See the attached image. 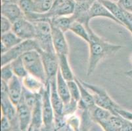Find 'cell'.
<instances>
[{"label":"cell","mask_w":132,"mask_h":131,"mask_svg":"<svg viewBox=\"0 0 132 131\" xmlns=\"http://www.w3.org/2000/svg\"><path fill=\"white\" fill-rule=\"evenodd\" d=\"M15 76L11 64H7L1 67V81L9 83Z\"/></svg>","instance_id":"obj_29"},{"label":"cell","mask_w":132,"mask_h":131,"mask_svg":"<svg viewBox=\"0 0 132 131\" xmlns=\"http://www.w3.org/2000/svg\"><path fill=\"white\" fill-rule=\"evenodd\" d=\"M89 33V55L86 75L89 77L94 73L98 65L107 58L114 56L123 48L120 45L112 44L102 39L93 30L91 26L88 27Z\"/></svg>","instance_id":"obj_1"},{"label":"cell","mask_w":132,"mask_h":131,"mask_svg":"<svg viewBox=\"0 0 132 131\" xmlns=\"http://www.w3.org/2000/svg\"><path fill=\"white\" fill-rule=\"evenodd\" d=\"M44 63L47 81L56 77L59 72L58 56L55 53L39 51Z\"/></svg>","instance_id":"obj_9"},{"label":"cell","mask_w":132,"mask_h":131,"mask_svg":"<svg viewBox=\"0 0 132 131\" xmlns=\"http://www.w3.org/2000/svg\"><path fill=\"white\" fill-rule=\"evenodd\" d=\"M32 127L33 128H41L43 125V111H42V94H39L36 102L32 108Z\"/></svg>","instance_id":"obj_17"},{"label":"cell","mask_w":132,"mask_h":131,"mask_svg":"<svg viewBox=\"0 0 132 131\" xmlns=\"http://www.w3.org/2000/svg\"><path fill=\"white\" fill-rule=\"evenodd\" d=\"M12 31L22 40L34 39L36 28L34 24L26 18H22L13 23Z\"/></svg>","instance_id":"obj_8"},{"label":"cell","mask_w":132,"mask_h":131,"mask_svg":"<svg viewBox=\"0 0 132 131\" xmlns=\"http://www.w3.org/2000/svg\"><path fill=\"white\" fill-rule=\"evenodd\" d=\"M88 14L90 20H92V19H94V18L103 17L110 19V20L115 22L116 23L120 24L117 19L111 13V12L99 0H95L92 3L89 9Z\"/></svg>","instance_id":"obj_15"},{"label":"cell","mask_w":132,"mask_h":131,"mask_svg":"<svg viewBox=\"0 0 132 131\" xmlns=\"http://www.w3.org/2000/svg\"><path fill=\"white\" fill-rule=\"evenodd\" d=\"M123 117L118 114H112L110 118L99 123L104 131H120Z\"/></svg>","instance_id":"obj_20"},{"label":"cell","mask_w":132,"mask_h":131,"mask_svg":"<svg viewBox=\"0 0 132 131\" xmlns=\"http://www.w3.org/2000/svg\"><path fill=\"white\" fill-rule=\"evenodd\" d=\"M76 3H90L92 4L95 0H74Z\"/></svg>","instance_id":"obj_37"},{"label":"cell","mask_w":132,"mask_h":131,"mask_svg":"<svg viewBox=\"0 0 132 131\" xmlns=\"http://www.w3.org/2000/svg\"><path fill=\"white\" fill-rule=\"evenodd\" d=\"M22 58L28 74L39 78L45 83H47V78L39 51L31 50L22 55Z\"/></svg>","instance_id":"obj_3"},{"label":"cell","mask_w":132,"mask_h":131,"mask_svg":"<svg viewBox=\"0 0 132 131\" xmlns=\"http://www.w3.org/2000/svg\"><path fill=\"white\" fill-rule=\"evenodd\" d=\"M78 131H83V130H78Z\"/></svg>","instance_id":"obj_44"},{"label":"cell","mask_w":132,"mask_h":131,"mask_svg":"<svg viewBox=\"0 0 132 131\" xmlns=\"http://www.w3.org/2000/svg\"><path fill=\"white\" fill-rule=\"evenodd\" d=\"M13 125L10 120L4 115H2L1 119V131H12Z\"/></svg>","instance_id":"obj_33"},{"label":"cell","mask_w":132,"mask_h":131,"mask_svg":"<svg viewBox=\"0 0 132 131\" xmlns=\"http://www.w3.org/2000/svg\"><path fill=\"white\" fill-rule=\"evenodd\" d=\"M67 125L70 128L72 131L80 130L81 126V117L76 114L64 117Z\"/></svg>","instance_id":"obj_27"},{"label":"cell","mask_w":132,"mask_h":131,"mask_svg":"<svg viewBox=\"0 0 132 131\" xmlns=\"http://www.w3.org/2000/svg\"><path fill=\"white\" fill-rule=\"evenodd\" d=\"M7 85L8 97L12 102L16 106L22 99L23 94L24 86L22 79L15 75Z\"/></svg>","instance_id":"obj_12"},{"label":"cell","mask_w":132,"mask_h":131,"mask_svg":"<svg viewBox=\"0 0 132 131\" xmlns=\"http://www.w3.org/2000/svg\"><path fill=\"white\" fill-rule=\"evenodd\" d=\"M90 25L85 26L80 22L75 20L71 25L69 31H71L72 33L76 35L78 37L81 38L84 41L88 43L89 41L90 36L88 31V27Z\"/></svg>","instance_id":"obj_21"},{"label":"cell","mask_w":132,"mask_h":131,"mask_svg":"<svg viewBox=\"0 0 132 131\" xmlns=\"http://www.w3.org/2000/svg\"><path fill=\"white\" fill-rule=\"evenodd\" d=\"M17 3L24 14L25 17L35 13L34 0H19Z\"/></svg>","instance_id":"obj_28"},{"label":"cell","mask_w":132,"mask_h":131,"mask_svg":"<svg viewBox=\"0 0 132 131\" xmlns=\"http://www.w3.org/2000/svg\"><path fill=\"white\" fill-rule=\"evenodd\" d=\"M80 80L81 83L93 94L96 106L109 110L113 114H116V110L121 108L120 106L109 96L106 90L102 86L89 83L81 79Z\"/></svg>","instance_id":"obj_2"},{"label":"cell","mask_w":132,"mask_h":131,"mask_svg":"<svg viewBox=\"0 0 132 131\" xmlns=\"http://www.w3.org/2000/svg\"><path fill=\"white\" fill-rule=\"evenodd\" d=\"M67 82L69 87L71 99L79 102L80 100V91L76 80L74 79L72 81H67Z\"/></svg>","instance_id":"obj_30"},{"label":"cell","mask_w":132,"mask_h":131,"mask_svg":"<svg viewBox=\"0 0 132 131\" xmlns=\"http://www.w3.org/2000/svg\"><path fill=\"white\" fill-rule=\"evenodd\" d=\"M42 111L43 126L53 130L55 112L50 99V84L49 81L46 83V87L42 94Z\"/></svg>","instance_id":"obj_6"},{"label":"cell","mask_w":132,"mask_h":131,"mask_svg":"<svg viewBox=\"0 0 132 131\" xmlns=\"http://www.w3.org/2000/svg\"><path fill=\"white\" fill-rule=\"evenodd\" d=\"M75 9L76 2L74 0H55L51 10L45 14L50 22L53 18L71 16Z\"/></svg>","instance_id":"obj_7"},{"label":"cell","mask_w":132,"mask_h":131,"mask_svg":"<svg viewBox=\"0 0 132 131\" xmlns=\"http://www.w3.org/2000/svg\"><path fill=\"white\" fill-rule=\"evenodd\" d=\"M50 84V99L55 112V117H63L64 102L58 93L56 86V77L49 81Z\"/></svg>","instance_id":"obj_13"},{"label":"cell","mask_w":132,"mask_h":131,"mask_svg":"<svg viewBox=\"0 0 132 131\" xmlns=\"http://www.w3.org/2000/svg\"><path fill=\"white\" fill-rule=\"evenodd\" d=\"M125 74H126V75L128 78H129V79L132 81V69L126 72L125 73Z\"/></svg>","instance_id":"obj_38"},{"label":"cell","mask_w":132,"mask_h":131,"mask_svg":"<svg viewBox=\"0 0 132 131\" xmlns=\"http://www.w3.org/2000/svg\"><path fill=\"white\" fill-rule=\"evenodd\" d=\"M120 131H132V122L123 118Z\"/></svg>","instance_id":"obj_36"},{"label":"cell","mask_w":132,"mask_h":131,"mask_svg":"<svg viewBox=\"0 0 132 131\" xmlns=\"http://www.w3.org/2000/svg\"><path fill=\"white\" fill-rule=\"evenodd\" d=\"M33 23L36 28L34 39L36 41L40 51L55 53L52 41L51 23L46 20H40Z\"/></svg>","instance_id":"obj_4"},{"label":"cell","mask_w":132,"mask_h":131,"mask_svg":"<svg viewBox=\"0 0 132 131\" xmlns=\"http://www.w3.org/2000/svg\"><path fill=\"white\" fill-rule=\"evenodd\" d=\"M59 59V70L66 81H70L75 79L76 76L72 72L70 62L68 60V55H57Z\"/></svg>","instance_id":"obj_18"},{"label":"cell","mask_w":132,"mask_h":131,"mask_svg":"<svg viewBox=\"0 0 132 131\" xmlns=\"http://www.w3.org/2000/svg\"><path fill=\"white\" fill-rule=\"evenodd\" d=\"M33 131H41V128H33Z\"/></svg>","instance_id":"obj_40"},{"label":"cell","mask_w":132,"mask_h":131,"mask_svg":"<svg viewBox=\"0 0 132 131\" xmlns=\"http://www.w3.org/2000/svg\"><path fill=\"white\" fill-rule=\"evenodd\" d=\"M10 64L15 76L22 79L28 74L24 64L22 56L14 60Z\"/></svg>","instance_id":"obj_26"},{"label":"cell","mask_w":132,"mask_h":131,"mask_svg":"<svg viewBox=\"0 0 132 131\" xmlns=\"http://www.w3.org/2000/svg\"><path fill=\"white\" fill-rule=\"evenodd\" d=\"M22 41L12 30L1 35V44L5 46L8 50L20 44Z\"/></svg>","instance_id":"obj_24"},{"label":"cell","mask_w":132,"mask_h":131,"mask_svg":"<svg viewBox=\"0 0 132 131\" xmlns=\"http://www.w3.org/2000/svg\"><path fill=\"white\" fill-rule=\"evenodd\" d=\"M19 0H2V3H18Z\"/></svg>","instance_id":"obj_39"},{"label":"cell","mask_w":132,"mask_h":131,"mask_svg":"<svg viewBox=\"0 0 132 131\" xmlns=\"http://www.w3.org/2000/svg\"><path fill=\"white\" fill-rule=\"evenodd\" d=\"M12 131H21L20 128H15V129H13Z\"/></svg>","instance_id":"obj_42"},{"label":"cell","mask_w":132,"mask_h":131,"mask_svg":"<svg viewBox=\"0 0 132 131\" xmlns=\"http://www.w3.org/2000/svg\"><path fill=\"white\" fill-rule=\"evenodd\" d=\"M22 82L25 89L35 94H43L46 87V83L30 74H28L22 79Z\"/></svg>","instance_id":"obj_16"},{"label":"cell","mask_w":132,"mask_h":131,"mask_svg":"<svg viewBox=\"0 0 132 131\" xmlns=\"http://www.w3.org/2000/svg\"><path fill=\"white\" fill-rule=\"evenodd\" d=\"M117 3L123 10L132 13V0H119Z\"/></svg>","instance_id":"obj_35"},{"label":"cell","mask_w":132,"mask_h":131,"mask_svg":"<svg viewBox=\"0 0 132 131\" xmlns=\"http://www.w3.org/2000/svg\"><path fill=\"white\" fill-rule=\"evenodd\" d=\"M75 20V17L72 14L71 16L53 18L50 20V22L51 24L56 26L65 33L67 31H69L70 26Z\"/></svg>","instance_id":"obj_22"},{"label":"cell","mask_w":132,"mask_h":131,"mask_svg":"<svg viewBox=\"0 0 132 131\" xmlns=\"http://www.w3.org/2000/svg\"><path fill=\"white\" fill-rule=\"evenodd\" d=\"M78 109V102L71 99V100L64 105L63 110V116L67 117L69 115L75 114Z\"/></svg>","instance_id":"obj_31"},{"label":"cell","mask_w":132,"mask_h":131,"mask_svg":"<svg viewBox=\"0 0 132 131\" xmlns=\"http://www.w3.org/2000/svg\"><path fill=\"white\" fill-rule=\"evenodd\" d=\"M118 114L120 116H122L123 118L126 119L128 120V121L132 122V112L131 111H129L128 110H125L123 108H122V107L120 108H118L116 111V114Z\"/></svg>","instance_id":"obj_34"},{"label":"cell","mask_w":132,"mask_h":131,"mask_svg":"<svg viewBox=\"0 0 132 131\" xmlns=\"http://www.w3.org/2000/svg\"><path fill=\"white\" fill-rule=\"evenodd\" d=\"M89 113L92 121L97 124L110 118L112 114H113L109 110L96 105L89 110Z\"/></svg>","instance_id":"obj_23"},{"label":"cell","mask_w":132,"mask_h":131,"mask_svg":"<svg viewBox=\"0 0 132 131\" xmlns=\"http://www.w3.org/2000/svg\"><path fill=\"white\" fill-rule=\"evenodd\" d=\"M56 86L59 94L63 101L64 104L69 102L71 100V96L69 91L68 82L63 78L59 70L56 77Z\"/></svg>","instance_id":"obj_19"},{"label":"cell","mask_w":132,"mask_h":131,"mask_svg":"<svg viewBox=\"0 0 132 131\" xmlns=\"http://www.w3.org/2000/svg\"><path fill=\"white\" fill-rule=\"evenodd\" d=\"M16 107L17 119L20 130L28 131L32 124V109L25 103L22 98Z\"/></svg>","instance_id":"obj_11"},{"label":"cell","mask_w":132,"mask_h":131,"mask_svg":"<svg viewBox=\"0 0 132 131\" xmlns=\"http://www.w3.org/2000/svg\"><path fill=\"white\" fill-rule=\"evenodd\" d=\"M55 0H34V12L40 14L48 13L52 9Z\"/></svg>","instance_id":"obj_25"},{"label":"cell","mask_w":132,"mask_h":131,"mask_svg":"<svg viewBox=\"0 0 132 131\" xmlns=\"http://www.w3.org/2000/svg\"><path fill=\"white\" fill-rule=\"evenodd\" d=\"M13 23L3 16H1V33H4L12 30Z\"/></svg>","instance_id":"obj_32"},{"label":"cell","mask_w":132,"mask_h":131,"mask_svg":"<svg viewBox=\"0 0 132 131\" xmlns=\"http://www.w3.org/2000/svg\"><path fill=\"white\" fill-rule=\"evenodd\" d=\"M2 16L9 19L12 23L22 18H26L24 14L16 3H2Z\"/></svg>","instance_id":"obj_14"},{"label":"cell","mask_w":132,"mask_h":131,"mask_svg":"<svg viewBox=\"0 0 132 131\" xmlns=\"http://www.w3.org/2000/svg\"><path fill=\"white\" fill-rule=\"evenodd\" d=\"M51 25V34L54 49L57 55L69 54V47L64 32L56 26Z\"/></svg>","instance_id":"obj_10"},{"label":"cell","mask_w":132,"mask_h":131,"mask_svg":"<svg viewBox=\"0 0 132 131\" xmlns=\"http://www.w3.org/2000/svg\"><path fill=\"white\" fill-rule=\"evenodd\" d=\"M28 131H33V127H32V125L30 126V127L29 129H28Z\"/></svg>","instance_id":"obj_41"},{"label":"cell","mask_w":132,"mask_h":131,"mask_svg":"<svg viewBox=\"0 0 132 131\" xmlns=\"http://www.w3.org/2000/svg\"><path fill=\"white\" fill-rule=\"evenodd\" d=\"M112 1H114V2H118V1H119V0H112Z\"/></svg>","instance_id":"obj_43"},{"label":"cell","mask_w":132,"mask_h":131,"mask_svg":"<svg viewBox=\"0 0 132 131\" xmlns=\"http://www.w3.org/2000/svg\"><path fill=\"white\" fill-rule=\"evenodd\" d=\"M33 50L40 51L35 39L22 41L20 44L9 49L5 53L1 55V66L11 63L14 60L21 57L25 53Z\"/></svg>","instance_id":"obj_5"}]
</instances>
